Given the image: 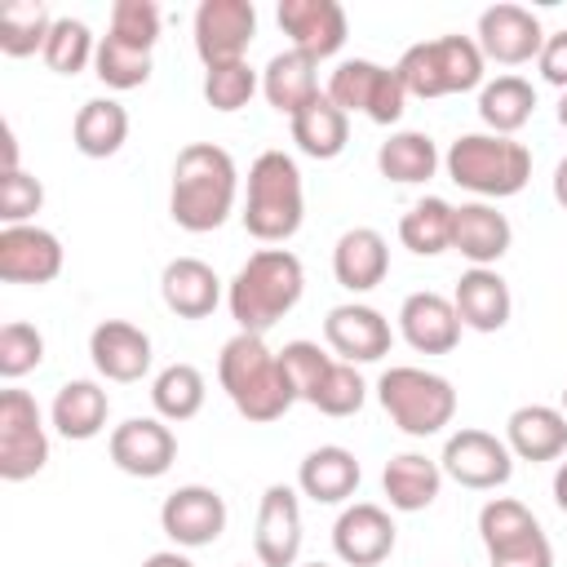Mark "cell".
Segmentation results:
<instances>
[{
    "label": "cell",
    "mask_w": 567,
    "mask_h": 567,
    "mask_svg": "<svg viewBox=\"0 0 567 567\" xmlns=\"http://www.w3.org/2000/svg\"><path fill=\"white\" fill-rule=\"evenodd\" d=\"M337 558L350 567H377L394 554V523L381 505H350L332 527Z\"/></svg>",
    "instance_id": "18"
},
{
    "label": "cell",
    "mask_w": 567,
    "mask_h": 567,
    "mask_svg": "<svg viewBox=\"0 0 567 567\" xmlns=\"http://www.w3.org/2000/svg\"><path fill=\"white\" fill-rule=\"evenodd\" d=\"M235 159L213 146V142H190L177 151L173 164V190H168V213L182 230L204 235L217 230L230 208H235Z\"/></svg>",
    "instance_id": "1"
},
{
    "label": "cell",
    "mask_w": 567,
    "mask_h": 567,
    "mask_svg": "<svg viewBox=\"0 0 567 567\" xmlns=\"http://www.w3.org/2000/svg\"><path fill=\"white\" fill-rule=\"evenodd\" d=\"M439 483H443V465H434V461H425V456H416V452L394 456V461L385 465V474H381V487H385L390 505L403 509V514H416V509L434 505Z\"/></svg>",
    "instance_id": "31"
},
{
    "label": "cell",
    "mask_w": 567,
    "mask_h": 567,
    "mask_svg": "<svg viewBox=\"0 0 567 567\" xmlns=\"http://www.w3.org/2000/svg\"><path fill=\"white\" fill-rule=\"evenodd\" d=\"M89 58H97V53H93V35H89V27L75 22V18H53L49 44H44V62H49V71H58V75H75V71H84Z\"/></svg>",
    "instance_id": "39"
},
{
    "label": "cell",
    "mask_w": 567,
    "mask_h": 567,
    "mask_svg": "<svg viewBox=\"0 0 567 567\" xmlns=\"http://www.w3.org/2000/svg\"><path fill=\"white\" fill-rule=\"evenodd\" d=\"M359 478H363V470H359L354 452H346V447H315L297 470L301 492L319 505H337V501L354 496Z\"/></svg>",
    "instance_id": "25"
},
{
    "label": "cell",
    "mask_w": 567,
    "mask_h": 567,
    "mask_svg": "<svg viewBox=\"0 0 567 567\" xmlns=\"http://www.w3.org/2000/svg\"><path fill=\"white\" fill-rule=\"evenodd\" d=\"M62 275V244L40 226L0 230V279L4 284H53Z\"/></svg>",
    "instance_id": "13"
},
{
    "label": "cell",
    "mask_w": 567,
    "mask_h": 567,
    "mask_svg": "<svg viewBox=\"0 0 567 567\" xmlns=\"http://www.w3.org/2000/svg\"><path fill=\"white\" fill-rule=\"evenodd\" d=\"M399 323H403L408 346L421 354H447L461 341V315L439 292H412L399 310Z\"/></svg>",
    "instance_id": "21"
},
{
    "label": "cell",
    "mask_w": 567,
    "mask_h": 567,
    "mask_svg": "<svg viewBox=\"0 0 567 567\" xmlns=\"http://www.w3.org/2000/svg\"><path fill=\"white\" fill-rule=\"evenodd\" d=\"M53 31V18L40 0H4L0 4V53L4 58H27V53H44Z\"/></svg>",
    "instance_id": "34"
},
{
    "label": "cell",
    "mask_w": 567,
    "mask_h": 567,
    "mask_svg": "<svg viewBox=\"0 0 567 567\" xmlns=\"http://www.w3.org/2000/svg\"><path fill=\"white\" fill-rule=\"evenodd\" d=\"M536 532H540V523L532 518V509H527L523 501L501 496V501H487V505L478 509V536H483L487 554L509 549V545H518V540H527V536H536Z\"/></svg>",
    "instance_id": "37"
},
{
    "label": "cell",
    "mask_w": 567,
    "mask_h": 567,
    "mask_svg": "<svg viewBox=\"0 0 567 567\" xmlns=\"http://www.w3.org/2000/svg\"><path fill=\"white\" fill-rule=\"evenodd\" d=\"M40 359H44V337H40L31 323L9 319V323L0 328V377L18 381V377L35 372Z\"/></svg>",
    "instance_id": "41"
},
{
    "label": "cell",
    "mask_w": 567,
    "mask_h": 567,
    "mask_svg": "<svg viewBox=\"0 0 567 567\" xmlns=\"http://www.w3.org/2000/svg\"><path fill=\"white\" fill-rule=\"evenodd\" d=\"M532 111H536V89L523 75H496L478 97V115L483 124L496 128V137L518 133L532 120Z\"/></svg>",
    "instance_id": "32"
},
{
    "label": "cell",
    "mask_w": 567,
    "mask_h": 567,
    "mask_svg": "<svg viewBox=\"0 0 567 567\" xmlns=\"http://www.w3.org/2000/svg\"><path fill=\"white\" fill-rule=\"evenodd\" d=\"M377 168H381V177H390L399 186H416V182L434 177L439 151H434V142L425 133H394L390 142H381Z\"/></svg>",
    "instance_id": "35"
},
{
    "label": "cell",
    "mask_w": 567,
    "mask_h": 567,
    "mask_svg": "<svg viewBox=\"0 0 567 567\" xmlns=\"http://www.w3.org/2000/svg\"><path fill=\"white\" fill-rule=\"evenodd\" d=\"M44 461H49V439L35 399L27 390H0V478L22 483L40 474Z\"/></svg>",
    "instance_id": "8"
},
{
    "label": "cell",
    "mask_w": 567,
    "mask_h": 567,
    "mask_svg": "<svg viewBox=\"0 0 567 567\" xmlns=\"http://www.w3.org/2000/svg\"><path fill=\"white\" fill-rule=\"evenodd\" d=\"M257 558L261 567H292L297 563V549H301V505H297V492L275 483L266 487L261 496V509H257Z\"/></svg>",
    "instance_id": "16"
},
{
    "label": "cell",
    "mask_w": 567,
    "mask_h": 567,
    "mask_svg": "<svg viewBox=\"0 0 567 567\" xmlns=\"http://www.w3.org/2000/svg\"><path fill=\"white\" fill-rule=\"evenodd\" d=\"M545 49V35H540V22L532 9L523 4H492L483 18H478V53L501 62V66H518V62H532L540 58Z\"/></svg>",
    "instance_id": "11"
},
{
    "label": "cell",
    "mask_w": 567,
    "mask_h": 567,
    "mask_svg": "<svg viewBox=\"0 0 567 567\" xmlns=\"http://www.w3.org/2000/svg\"><path fill=\"white\" fill-rule=\"evenodd\" d=\"M301 284H306V275H301V261L292 252H284V248L252 252L230 284V315H235L239 332L261 337L266 328H275L297 306Z\"/></svg>",
    "instance_id": "3"
},
{
    "label": "cell",
    "mask_w": 567,
    "mask_h": 567,
    "mask_svg": "<svg viewBox=\"0 0 567 567\" xmlns=\"http://www.w3.org/2000/svg\"><path fill=\"white\" fill-rule=\"evenodd\" d=\"M536 62H540V75H545L554 89H567V31L549 35Z\"/></svg>",
    "instance_id": "49"
},
{
    "label": "cell",
    "mask_w": 567,
    "mask_h": 567,
    "mask_svg": "<svg viewBox=\"0 0 567 567\" xmlns=\"http://www.w3.org/2000/svg\"><path fill=\"white\" fill-rule=\"evenodd\" d=\"M142 567H195V563H190V558H182L177 549H159V554H151Z\"/></svg>",
    "instance_id": "51"
},
{
    "label": "cell",
    "mask_w": 567,
    "mask_h": 567,
    "mask_svg": "<svg viewBox=\"0 0 567 567\" xmlns=\"http://www.w3.org/2000/svg\"><path fill=\"white\" fill-rule=\"evenodd\" d=\"M279 363H284V372H288V381H292L297 399H306V403H310V394L319 390V381L328 377V368H332L337 359H332V354H323L315 341H288V346L279 350Z\"/></svg>",
    "instance_id": "44"
},
{
    "label": "cell",
    "mask_w": 567,
    "mask_h": 567,
    "mask_svg": "<svg viewBox=\"0 0 567 567\" xmlns=\"http://www.w3.org/2000/svg\"><path fill=\"white\" fill-rule=\"evenodd\" d=\"M159 527H164L168 540H177L186 549L213 545L226 532V501L213 487H199V483L177 487L159 509Z\"/></svg>",
    "instance_id": "12"
},
{
    "label": "cell",
    "mask_w": 567,
    "mask_h": 567,
    "mask_svg": "<svg viewBox=\"0 0 567 567\" xmlns=\"http://www.w3.org/2000/svg\"><path fill=\"white\" fill-rule=\"evenodd\" d=\"M279 27L306 58H332L346 44V9L337 0H284Z\"/></svg>",
    "instance_id": "14"
},
{
    "label": "cell",
    "mask_w": 567,
    "mask_h": 567,
    "mask_svg": "<svg viewBox=\"0 0 567 567\" xmlns=\"http://www.w3.org/2000/svg\"><path fill=\"white\" fill-rule=\"evenodd\" d=\"M106 412H111V399H106L102 385H93V381H66L58 390V399H53V430L62 439L84 443V439L102 434Z\"/></svg>",
    "instance_id": "29"
},
{
    "label": "cell",
    "mask_w": 567,
    "mask_h": 567,
    "mask_svg": "<svg viewBox=\"0 0 567 567\" xmlns=\"http://www.w3.org/2000/svg\"><path fill=\"white\" fill-rule=\"evenodd\" d=\"M558 124L567 128V93H563V102H558Z\"/></svg>",
    "instance_id": "54"
},
{
    "label": "cell",
    "mask_w": 567,
    "mask_h": 567,
    "mask_svg": "<svg viewBox=\"0 0 567 567\" xmlns=\"http://www.w3.org/2000/svg\"><path fill=\"white\" fill-rule=\"evenodd\" d=\"M443 474H452L461 487H474V492L501 487L514 474L509 443H501L487 430H461L443 447Z\"/></svg>",
    "instance_id": "10"
},
{
    "label": "cell",
    "mask_w": 567,
    "mask_h": 567,
    "mask_svg": "<svg viewBox=\"0 0 567 567\" xmlns=\"http://www.w3.org/2000/svg\"><path fill=\"white\" fill-rule=\"evenodd\" d=\"M151 399H155V412H159L164 421H190V416L204 408V377H199V368H190V363L164 368V372L155 377Z\"/></svg>",
    "instance_id": "36"
},
{
    "label": "cell",
    "mask_w": 567,
    "mask_h": 567,
    "mask_svg": "<svg viewBox=\"0 0 567 567\" xmlns=\"http://www.w3.org/2000/svg\"><path fill=\"white\" fill-rule=\"evenodd\" d=\"M44 204V186L40 177L13 168V173H0V221L4 226H27V217H35Z\"/></svg>",
    "instance_id": "46"
},
{
    "label": "cell",
    "mask_w": 567,
    "mask_h": 567,
    "mask_svg": "<svg viewBox=\"0 0 567 567\" xmlns=\"http://www.w3.org/2000/svg\"><path fill=\"white\" fill-rule=\"evenodd\" d=\"M381 66L368 62V58H354V62H341L332 71V84H328V97L350 115V111H368V97H372V84H377Z\"/></svg>",
    "instance_id": "45"
},
{
    "label": "cell",
    "mask_w": 567,
    "mask_h": 567,
    "mask_svg": "<svg viewBox=\"0 0 567 567\" xmlns=\"http://www.w3.org/2000/svg\"><path fill=\"white\" fill-rule=\"evenodd\" d=\"M377 399L390 412V421L412 439L439 434L456 412L452 381H443L439 372H421V368H390L377 381Z\"/></svg>",
    "instance_id": "7"
},
{
    "label": "cell",
    "mask_w": 567,
    "mask_h": 567,
    "mask_svg": "<svg viewBox=\"0 0 567 567\" xmlns=\"http://www.w3.org/2000/svg\"><path fill=\"white\" fill-rule=\"evenodd\" d=\"M89 354H93V368L106 377V381H142L146 368H151V337L137 328V323H124V319H102L89 337Z\"/></svg>",
    "instance_id": "17"
},
{
    "label": "cell",
    "mask_w": 567,
    "mask_h": 567,
    "mask_svg": "<svg viewBox=\"0 0 567 567\" xmlns=\"http://www.w3.org/2000/svg\"><path fill=\"white\" fill-rule=\"evenodd\" d=\"M306 567H328V563H306Z\"/></svg>",
    "instance_id": "56"
},
{
    "label": "cell",
    "mask_w": 567,
    "mask_h": 567,
    "mask_svg": "<svg viewBox=\"0 0 567 567\" xmlns=\"http://www.w3.org/2000/svg\"><path fill=\"white\" fill-rule=\"evenodd\" d=\"M252 89H257V75H252L248 62L208 66V75H204V102L213 111H239V106H248Z\"/></svg>",
    "instance_id": "43"
},
{
    "label": "cell",
    "mask_w": 567,
    "mask_h": 567,
    "mask_svg": "<svg viewBox=\"0 0 567 567\" xmlns=\"http://www.w3.org/2000/svg\"><path fill=\"white\" fill-rule=\"evenodd\" d=\"M554 501H558V509L567 514V461H563L558 474H554Z\"/></svg>",
    "instance_id": "52"
},
{
    "label": "cell",
    "mask_w": 567,
    "mask_h": 567,
    "mask_svg": "<svg viewBox=\"0 0 567 567\" xmlns=\"http://www.w3.org/2000/svg\"><path fill=\"white\" fill-rule=\"evenodd\" d=\"M509 239H514V230H509L505 213H496L487 204H461L452 217V248L461 257H470L474 266L501 261L509 252Z\"/></svg>",
    "instance_id": "24"
},
{
    "label": "cell",
    "mask_w": 567,
    "mask_h": 567,
    "mask_svg": "<svg viewBox=\"0 0 567 567\" xmlns=\"http://www.w3.org/2000/svg\"><path fill=\"white\" fill-rule=\"evenodd\" d=\"M554 199H558V204L567 208V159H563V164L554 168Z\"/></svg>",
    "instance_id": "53"
},
{
    "label": "cell",
    "mask_w": 567,
    "mask_h": 567,
    "mask_svg": "<svg viewBox=\"0 0 567 567\" xmlns=\"http://www.w3.org/2000/svg\"><path fill=\"white\" fill-rule=\"evenodd\" d=\"M452 217H456V208L447 204V199H421V204H412L408 213H403V221H399V239H403V248L408 252H416V257H439V252H447L452 248Z\"/></svg>",
    "instance_id": "33"
},
{
    "label": "cell",
    "mask_w": 567,
    "mask_h": 567,
    "mask_svg": "<svg viewBox=\"0 0 567 567\" xmlns=\"http://www.w3.org/2000/svg\"><path fill=\"white\" fill-rule=\"evenodd\" d=\"M323 337L341 354V363H377L381 354H390V341H394L390 323L372 306H337V310H328Z\"/></svg>",
    "instance_id": "19"
},
{
    "label": "cell",
    "mask_w": 567,
    "mask_h": 567,
    "mask_svg": "<svg viewBox=\"0 0 567 567\" xmlns=\"http://www.w3.org/2000/svg\"><path fill=\"white\" fill-rule=\"evenodd\" d=\"M385 270H390V248H385V239L372 226H354V230H346L337 239V248H332V275H337L341 288L368 292V288H377L385 279Z\"/></svg>",
    "instance_id": "23"
},
{
    "label": "cell",
    "mask_w": 567,
    "mask_h": 567,
    "mask_svg": "<svg viewBox=\"0 0 567 567\" xmlns=\"http://www.w3.org/2000/svg\"><path fill=\"white\" fill-rule=\"evenodd\" d=\"M217 377L244 421L266 425V421H279L297 403V390H292L279 354H270L257 332H239L221 346Z\"/></svg>",
    "instance_id": "2"
},
{
    "label": "cell",
    "mask_w": 567,
    "mask_h": 567,
    "mask_svg": "<svg viewBox=\"0 0 567 567\" xmlns=\"http://www.w3.org/2000/svg\"><path fill=\"white\" fill-rule=\"evenodd\" d=\"M487 563L492 567H554V549H549L545 532H536V536H527V540H518L509 549L487 554Z\"/></svg>",
    "instance_id": "48"
},
{
    "label": "cell",
    "mask_w": 567,
    "mask_h": 567,
    "mask_svg": "<svg viewBox=\"0 0 567 567\" xmlns=\"http://www.w3.org/2000/svg\"><path fill=\"white\" fill-rule=\"evenodd\" d=\"M394 71L412 97H443V93H465L483 80V53L478 40L470 35H439L412 44Z\"/></svg>",
    "instance_id": "6"
},
{
    "label": "cell",
    "mask_w": 567,
    "mask_h": 567,
    "mask_svg": "<svg viewBox=\"0 0 567 567\" xmlns=\"http://www.w3.org/2000/svg\"><path fill=\"white\" fill-rule=\"evenodd\" d=\"M306 213L301 199V173L284 151H261L248 168V204H244V230L261 244H284L297 235Z\"/></svg>",
    "instance_id": "4"
},
{
    "label": "cell",
    "mask_w": 567,
    "mask_h": 567,
    "mask_svg": "<svg viewBox=\"0 0 567 567\" xmlns=\"http://www.w3.org/2000/svg\"><path fill=\"white\" fill-rule=\"evenodd\" d=\"M111 461L133 478H159L177 461V439L151 416H133L111 434Z\"/></svg>",
    "instance_id": "15"
},
{
    "label": "cell",
    "mask_w": 567,
    "mask_h": 567,
    "mask_svg": "<svg viewBox=\"0 0 567 567\" xmlns=\"http://www.w3.org/2000/svg\"><path fill=\"white\" fill-rule=\"evenodd\" d=\"M452 306H456L461 323L474 328V332H501L509 323V310H514L509 284L496 270H487V266H474V270L461 275Z\"/></svg>",
    "instance_id": "22"
},
{
    "label": "cell",
    "mask_w": 567,
    "mask_h": 567,
    "mask_svg": "<svg viewBox=\"0 0 567 567\" xmlns=\"http://www.w3.org/2000/svg\"><path fill=\"white\" fill-rule=\"evenodd\" d=\"M563 416H567V385H563Z\"/></svg>",
    "instance_id": "55"
},
{
    "label": "cell",
    "mask_w": 567,
    "mask_h": 567,
    "mask_svg": "<svg viewBox=\"0 0 567 567\" xmlns=\"http://www.w3.org/2000/svg\"><path fill=\"white\" fill-rule=\"evenodd\" d=\"M93 66H97V80H102L106 89H142V84L151 80V53L128 49V44H120V40H111V35H102Z\"/></svg>",
    "instance_id": "38"
},
{
    "label": "cell",
    "mask_w": 567,
    "mask_h": 567,
    "mask_svg": "<svg viewBox=\"0 0 567 567\" xmlns=\"http://www.w3.org/2000/svg\"><path fill=\"white\" fill-rule=\"evenodd\" d=\"M257 35V9L248 0H204L195 9V53L204 66L244 62V49Z\"/></svg>",
    "instance_id": "9"
},
{
    "label": "cell",
    "mask_w": 567,
    "mask_h": 567,
    "mask_svg": "<svg viewBox=\"0 0 567 567\" xmlns=\"http://www.w3.org/2000/svg\"><path fill=\"white\" fill-rule=\"evenodd\" d=\"M18 168V142H13V128L4 124L0 128V173H13Z\"/></svg>",
    "instance_id": "50"
},
{
    "label": "cell",
    "mask_w": 567,
    "mask_h": 567,
    "mask_svg": "<svg viewBox=\"0 0 567 567\" xmlns=\"http://www.w3.org/2000/svg\"><path fill=\"white\" fill-rule=\"evenodd\" d=\"M403 102H408V89H403V80H399V71L394 66H381V75H377V84H372V97H368V120L372 124H394L399 115H403Z\"/></svg>",
    "instance_id": "47"
},
{
    "label": "cell",
    "mask_w": 567,
    "mask_h": 567,
    "mask_svg": "<svg viewBox=\"0 0 567 567\" xmlns=\"http://www.w3.org/2000/svg\"><path fill=\"white\" fill-rule=\"evenodd\" d=\"M159 292H164V306L177 315V319H208L221 301V279L208 261L199 257H177L164 266L159 275Z\"/></svg>",
    "instance_id": "20"
},
{
    "label": "cell",
    "mask_w": 567,
    "mask_h": 567,
    "mask_svg": "<svg viewBox=\"0 0 567 567\" xmlns=\"http://www.w3.org/2000/svg\"><path fill=\"white\" fill-rule=\"evenodd\" d=\"M363 377L354 372V363H332L328 377L319 381V390L310 394V408H319L323 416H354L363 408Z\"/></svg>",
    "instance_id": "40"
},
{
    "label": "cell",
    "mask_w": 567,
    "mask_h": 567,
    "mask_svg": "<svg viewBox=\"0 0 567 567\" xmlns=\"http://www.w3.org/2000/svg\"><path fill=\"white\" fill-rule=\"evenodd\" d=\"M71 137H75V151L89 155V159H111L124 137H128V111L111 97H93L75 111V124H71Z\"/></svg>",
    "instance_id": "28"
},
{
    "label": "cell",
    "mask_w": 567,
    "mask_h": 567,
    "mask_svg": "<svg viewBox=\"0 0 567 567\" xmlns=\"http://www.w3.org/2000/svg\"><path fill=\"white\" fill-rule=\"evenodd\" d=\"M111 40L128 44V49H142L151 53V44L159 40V9L151 0H120L111 9Z\"/></svg>",
    "instance_id": "42"
},
{
    "label": "cell",
    "mask_w": 567,
    "mask_h": 567,
    "mask_svg": "<svg viewBox=\"0 0 567 567\" xmlns=\"http://www.w3.org/2000/svg\"><path fill=\"white\" fill-rule=\"evenodd\" d=\"M447 173L456 186L474 190V195H492V199H505V195H518L532 177V155L523 142H509V137H487V133H470V137H456L452 151H447Z\"/></svg>",
    "instance_id": "5"
},
{
    "label": "cell",
    "mask_w": 567,
    "mask_h": 567,
    "mask_svg": "<svg viewBox=\"0 0 567 567\" xmlns=\"http://www.w3.org/2000/svg\"><path fill=\"white\" fill-rule=\"evenodd\" d=\"M292 142H297L310 159H332V155H341L346 142H350V115H346L328 93H319L310 106H301V111L292 115Z\"/></svg>",
    "instance_id": "27"
},
{
    "label": "cell",
    "mask_w": 567,
    "mask_h": 567,
    "mask_svg": "<svg viewBox=\"0 0 567 567\" xmlns=\"http://www.w3.org/2000/svg\"><path fill=\"white\" fill-rule=\"evenodd\" d=\"M505 434H509V452L523 461H554L567 452V416L545 408V403L518 408L509 416Z\"/></svg>",
    "instance_id": "26"
},
{
    "label": "cell",
    "mask_w": 567,
    "mask_h": 567,
    "mask_svg": "<svg viewBox=\"0 0 567 567\" xmlns=\"http://www.w3.org/2000/svg\"><path fill=\"white\" fill-rule=\"evenodd\" d=\"M266 102L284 115H297L301 106H310L319 97V80H315V58L288 49V53H275L270 66H266Z\"/></svg>",
    "instance_id": "30"
}]
</instances>
